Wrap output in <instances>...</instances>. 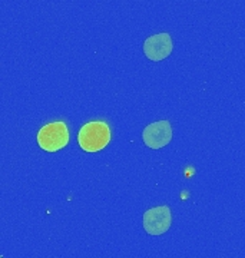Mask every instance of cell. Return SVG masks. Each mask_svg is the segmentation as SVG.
Listing matches in <instances>:
<instances>
[{"instance_id":"1","label":"cell","mask_w":245,"mask_h":258,"mask_svg":"<svg viewBox=\"0 0 245 258\" xmlns=\"http://www.w3.org/2000/svg\"><path fill=\"white\" fill-rule=\"evenodd\" d=\"M110 142V129L106 122L93 120L85 123L78 134V144L85 152H98Z\"/></svg>"},{"instance_id":"2","label":"cell","mask_w":245,"mask_h":258,"mask_svg":"<svg viewBox=\"0 0 245 258\" xmlns=\"http://www.w3.org/2000/svg\"><path fill=\"white\" fill-rule=\"evenodd\" d=\"M37 144L46 152H56L69 144V129L65 122H52L39 129Z\"/></svg>"},{"instance_id":"5","label":"cell","mask_w":245,"mask_h":258,"mask_svg":"<svg viewBox=\"0 0 245 258\" xmlns=\"http://www.w3.org/2000/svg\"><path fill=\"white\" fill-rule=\"evenodd\" d=\"M173 45L169 33H158L149 36L144 42V53L149 60L159 62L171 55Z\"/></svg>"},{"instance_id":"3","label":"cell","mask_w":245,"mask_h":258,"mask_svg":"<svg viewBox=\"0 0 245 258\" xmlns=\"http://www.w3.org/2000/svg\"><path fill=\"white\" fill-rule=\"evenodd\" d=\"M144 228L149 235H162L171 228L172 215L171 210L166 205L151 208L144 214Z\"/></svg>"},{"instance_id":"4","label":"cell","mask_w":245,"mask_h":258,"mask_svg":"<svg viewBox=\"0 0 245 258\" xmlns=\"http://www.w3.org/2000/svg\"><path fill=\"white\" fill-rule=\"evenodd\" d=\"M142 139L151 149H161L166 147L172 139V128L168 120H158L148 125L142 132Z\"/></svg>"}]
</instances>
